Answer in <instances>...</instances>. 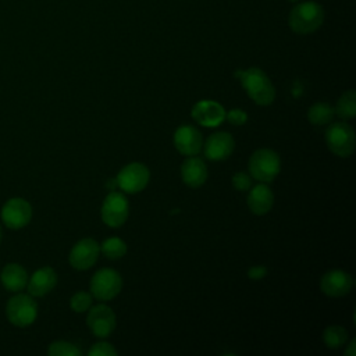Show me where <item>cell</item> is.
<instances>
[{
    "instance_id": "cell-1",
    "label": "cell",
    "mask_w": 356,
    "mask_h": 356,
    "mask_svg": "<svg viewBox=\"0 0 356 356\" xmlns=\"http://www.w3.org/2000/svg\"><path fill=\"white\" fill-rule=\"evenodd\" d=\"M235 76L241 81L248 96L259 106H268L275 99V89L267 74L257 68L250 67L235 72Z\"/></svg>"
},
{
    "instance_id": "cell-2",
    "label": "cell",
    "mask_w": 356,
    "mask_h": 356,
    "mask_svg": "<svg viewBox=\"0 0 356 356\" xmlns=\"http://www.w3.org/2000/svg\"><path fill=\"white\" fill-rule=\"evenodd\" d=\"M324 21V10L316 1H305L295 6L288 17L289 26L299 35H307L317 31Z\"/></svg>"
},
{
    "instance_id": "cell-3",
    "label": "cell",
    "mask_w": 356,
    "mask_h": 356,
    "mask_svg": "<svg viewBox=\"0 0 356 356\" xmlns=\"http://www.w3.org/2000/svg\"><path fill=\"white\" fill-rule=\"evenodd\" d=\"M281 170V159L277 152L271 149H257L249 159L250 177L263 182H271Z\"/></svg>"
},
{
    "instance_id": "cell-4",
    "label": "cell",
    "mask_w": 356,
    "mask_h": 356,
    "mask_svg": "<svg viewBox=\"0 0 356 356\" xmlns=\"http://www.w3.org/2000/svg\"><path fill=\"white\" fill-rule=\"evenodd\" d=\"M324 138L328 149L338 157H349L355 150L356 138L353 128L343 121L330 122Z\"/></svg>"
},
{
    "instance_id": "cell-5",
    "label": "cell",
    "mask_w": 356,
    "mask_h": 356,
    "mask_svg": "<svg viewBox=\"0 0 356 356\" xmlns=\"http://www.w3.org/2000/svg\"><path fill=\"white\" fill-rule=\"evenodd\" d=\"M6 316L15 327H28L38 317V303L29 293H18L13 296L6 306Z\"/></svg>"
},
{
    "instance_id": "cell-6",
    "label": "cell",
    "mask_w": 356,
    "mask_h": 356,
    "mask_svg": "<svg viewBox=\"0 0 356 356\" xmlns=\"http://www.w3.org/2000/svg\"><path fill=\"white\" fill-rule=\"evenodd\" d=\"M90 293L99 300H111L122 289V278L113 268L97 270L90 280Z\"/></svg>"
},
{
    "instance_id": "cell-7",
    "label": "cell",
    "mask_w": 356,
    "mask_h": 356,
    "mask_svg": "<svg viewBox=\"0 0 356 356\" xmlns=\"http://www.w3.org/2000/svg\"><path fill=\"white\" fill-rule=\"evenodd\" d=\"M129 214V203L122 192L110 191L102 204L100 216L106 225L111 228L121 227Z\"/></svg>"
},
{
    "instance_id": "cell-8",
    "label": "cell",
    "mask_w": 356,
    "mask_h": 356,
    "mask_svg": "<svg viewBox=\"0 0 356 356\" xmlns=\"http://www.w3.org/2000/svg\"><path fill=\"white\" fill-rule=\"evenodd\" d=\"M117 185L125 193H138L143 191L150 179L149 168L138 161L129 163L120 170L115 177Z\"/></svg>"
},
{
    "instance_id": "cell-9",
    "label": "cell",
    "mask_w": 356,
    "mask_h": 356,
    "mask_svg": "<svg viewBox=\"0 0 356 356\" xmlns=\"http://www.w3.org/2000/svg\"><path fill=\"white\" fill-rule=\"evenodd\" d=\"M32 218V206L22 197H11L1 207V220L6 227L19 229L29 224Z\"/></svg>"
},
{
    "instance_id": "cell-10",
    "label": "cell",
    "mask_w": 356,
    "mask_h": 356,
    "mask_svg": "<svg viewBox=\"0 0 356 356\" xmlns=\"http://www.w3.org/2000/svg\"><path fill=\"white\" fill-rule=\"evenodd\" d=\"M99 253V243L92 238H83L72 246L68 256V261L75 270L83 271L90 268L97 261Z\"/></svg>"
},
{
    "instance_id": "cell-11",
    "label": "cell",
    "mask_w": 356,
    "mask_h": 356,
    "mask_svg": "<svg viewBox=\"0 0 356 356\" xmlns=\"http://www.w3.org/2000/svg\"><path fill=\"white\" fill-rule=\"evenodd\" d=\"M86 324L96 337L106 338L115 328V314L111 307L106 305H97L88 312Z\"/></svg>"
},
{
    "instance_id": "cell-12",
    "label": "cell",
    "mask_w": 356,
    "mask_h": 356,
    "mask_svg": "<svg viewBox=\"0 0 356 356\" xmlns=\"http://www.w3.org/2000/svg\"><path fill=\"white\" fill-rule=\"evenodd\" d=\"M353 278L343 270H330L320 280V289L323 293L331 298H341L352 289Z\"/></svg>"
},
{
    "instance_id": "cell-13",
    "label": "cell",
    "mask_w": 356,
    "mask_h": 356,
    "mask_svg": "<svg viewBox=\"0 0 356 356\" xmlns=\"http://www.w3.org/2000/svg\"><path fill=\"white\" fill-rule=\"evenodd\" d=\"M234 147H235L234 138L231 136V134L224 131L211 134L202 146L206 159L211 161L225 160L234 152Z\"/></svg>"
},
{
    "instance_id": "cell-14",
    "label": "cell",
    "mask_w": 356,
    "mask_h": 356,
    "mask_svg": "<svg viewBox=\"0 0 356 356\" xmlns=\"http://www.w3.org/2000/svg\"><path fill=\"white\" fill-rule=\"evenodd\" d=\"M191 115L197 124L206 128H213L218 127L225 120V110L218 102L200 100L192 107Z\"/></svg>"
},
{
    "instance_id": "cell-15",
    "label": "cell",
    "mask_w": 356,
    "mask_h": 356,
    "mask_svg": "<svg viewBox=\"0 0 356 356\" xmlns=\"http://www.w3.org/2000/svg\"><path fill=\"white\" fill-rule=\"evenodd\" d=\"M174 146L184 156H196L203 146L202 134L191 125H182L174 132Z\"/></svg>"
},
{
    "instance_id": "cell-16",
    "label": "cell",
    "mask_w": 356,
    "mask_h": 356,
    "mask_svg": "<svg viewBox=\"0 0 356 356\" xmlns=\"http://www.w3.org/2000/svg\"><path fill=\"white\" fill-rule=\"evenodd\" d=\"M56 284H57V273L49 266L42 267L28 278V284H26L28 293L35 298L44 296L50 291H53Z\"/></svg>"
},
{
    "instance_id": "cell-17",
    "label": "cell",
    "mask_w": 356,
    "mask_h": 356,
    "mask_svg": "<svg viewBox=\"0 0 356 356\" xmlns=\"http://www.w3.org/2000/svg\"><path fill=\"white\" fill-rule=\"evenodd\" d=\"M209 171L204 161L196 156H188L181 165V177L185 185L189 188H199L207 179Z\"/></svg>"
},
{
    "instance_id": "cell-18",
    "label": "cell",
    "mask_w": 356,
    "mask_h": 356,
    "mask_svg": "<svg viewBox=\"0 0 356 356\" xmlns=\"http://www.w3.org/2000/svg\"><path fill=\"white\" fill-rule=\"evenodd\" d=\"M246 202L253 214L264 216L274 204V193L266 184H259L249 189Z\"/></svg>"
},
{
    "instance_id": "cell-19",
    "label": "cell",
    "mask_w": 356,
    "mask_h": 356,
    "mask_svg": "<svg viewBox=\"0 0 356 356\" xmlns=\"http://www.w3.org/2000/svg\"><path fill=\"white\" fill-rule=\"evenodd\" d=\"M28 273L18 263H8L3 267L0 273V281L3 286L10 292H21L26 288Z\"/></svg>"
},
{
    "instance_id": "cell-20",
    "label": "cell",
    "mask_w": 356,
    "mask_h": 356,
    "mask_svg": "<svg viewBox=\"0 0 356 356\" xmlns=\"http://www.w3.org/2000/svg\"><path fill=\"white\" fill-rule=\"evenodd\" d=\"M334 114H335V111L328 103L318 102L309 107L307 120L313 125H325L332 121Z\"/></svg>"
},
{
    "instance_id": "cell-21",
    "label": "cell",
    "mask_w": 356,
    "mask_h": 356,
    "mask_svg": "<svg viewBox=\"0 0 356 356\" xmlns=\"http://www.w3.org/2000/svg\"><path fill=\"white\" fill-rule=\"evenodd\" d=\"M335 114L343 120H350L356 115V93L355 90H346L341 95L335 106Z\"/></svg>"
},
{
    "instance_id": "cell-22",
    "label": "cell",
    "mask_w": 356,
    "mask_h": 356,
    "mask_svg": "<svg viewBox=\"0 0 356 356\" xmlns=\"http://www.w3.org/2000/svg\"><path fill=\"white\" fill-rule=\"evenodd\" d=\"M102 253L110 259V260H118L125 256L127 253V243L118 238V236H111L107 238L102 245H100Z\"/></svg>"
},
{
    "instance_id": "cell-23",
    "label": "cell",
    "mask_w": 356,
    "mask_h": 356,
    "mask_svg": "<svg viewBox=\"0 0 356 356\" xmlns=\"http://www.w3.org/2000/svg\"><path fill=\"white\" fill-rule=\"evenodd\" d=\"M348 339V331L341 325H330L323 332V341L330 349H338L345 345Z\"/></svg>"
},
{
    "instance_id": "cell-24",
    "label": "cell",
    "mask_w": 356,
    "mask_h": 356,
    "mask_svg": "<svg viewBox=\"0 0 356 356\" xmlns=\"http://www.w3.org/2000/svg\"><path fill=\"white\" fill-rule=\"evenodd\" d=\"M47 353L50 356H79L82 352L68 341H54L49 345Z\"/></svg>"
},
{
    "instance_id": "cell-25",
    "label": "cell",
    "mask_w": 356,
    "mask_h": 356,
    "mask_svg": "<svg viewBox=\"0 0 356 356\" xmlns=\"http://www.w3.org/2000/svg\"><path fill=\"white\" fill-rule=\"evenodd\" d=\"M92 293L85 292V291H79L76 293H74L70 299V306L74 312L76 313H83L86 310H89V307L92 306Z\"/></svg>"
},
{
    "instance_id": "cell-26",
    "label": "cell",
    "mask_w": 356,
    "mask_h": 356,
    "mask_svg": "<svg viewBox=\"0 0 356 356\" xmlns=\"http://www.w3.org/2000/svg\"><path fill=\"white\" fill-rule=\"evenodd\" d=\"M117 353L115 348L108 342H97L88 350L90 356H117Z\"/></svg>"
},
{
    "instance_id": "cell-27",
    "label": "cell",
    "mask_w": 356,
    "mask_h": 356,
    "mask_svg": "<svg viewBox=\"0 0 356 356\" xmlns=\"http://www.w3.org/2000/svg\"><path fill=\"white\" fill-rule=\"evenodd\" d=\"M232 186L239 192L249 191L252 188V177L246 172L239 171L232 175Z\"/></svg>"
},
{
    "instance_id": "cell-28",
    "label": "cell",
    "mask_w": 356,
    "mask_h": 356,
    "mask_svg": "<svg viewBox=\"0 0 356 356\" xmlns=\"http://www.w3.org/2000/svg\"><path fill=\"white\" fill-rule=\"evenodd\" d=\"M225 120L232 125H243L248 121V114L241 108H232L225 113Z\"/></svg>"
},
{
    "instance_id": "cell-29",
    "label": "cell",
    "mask_w": 356,
    "mask_h": 356,
    "mask_svg": "<svg viewBox=\"0 0 356 356\" xmlns=\"http://www.w3.org/2000/svg\"><path fill=\"white\" fill-rule=\"evenodd\" d=\"M266 274H267L266 266H252V267L248 270V277H249L250 280H261Z\"/></svg>"
},
{
    "instance_id": "cell-30",
    "label": "cell",
    "mask_w": 356,
    "mask_h": 356,
    "mask_svg": "<svg viewBox=\"0 0 356 356\" xmlns=\"http://www.w3.org/2000/svg\"><path fill=\"white\" fill-rule=\"evenodd\" d=\"M346 356H356V339H352L348 345V349H345Z\"/></svg>"
},
{
    "instance_id": "cell-31",
    "label": "cell",
    "mask_w": 356,
    "mask_h": 356,
    "mask_svg": "<svg viewBox=\"0 0 356 356\" xmlns=\"http://www.w3.org/2000/svg\"><path fill=\"white\" fill-rule=\"evenodd\" d=\"M106 186H107V189H110V191H114L115 188H118V185H117V179H115V178H110V179L107 181Z\"/></svg>"
},
{
    "instance_id": "cell-32",
    "label": "cell",
    "mask_w": 356,
    "mask_h": 356,
    "mask_svg": "<svg viewBox=\"0 0 356 356\" xmlns=\"http://www.w3.org/2000/svg\"><path fill=\"white\" fill-rule=\"evenodd\" d=\"M1 235H3V234H1V227H0V242H1Z\"/></svg>"
},
{
    "instance_id": "cell-33",
    "label": "cell",
    "mask_w": 356,
    "mask_h": 356,
    "mask_svg": "<svg viewBox=\"0 0 356 356\" xmlns=\"http://www.w3.org/2000/svg\"><path fill=\"white\" fill-rule=\"evenodd\" d=\"M289 1H298V0H289Z\"/></svg>"
}]
</instances>
